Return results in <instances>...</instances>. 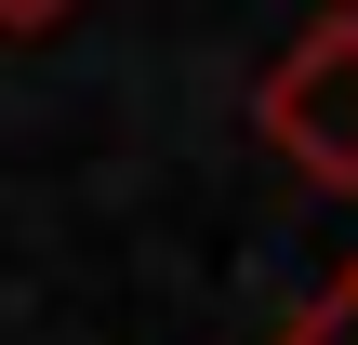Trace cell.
<instances>
[{
	"label": "cell",
	"mask_w": 358,
	"mask_h": 345,
	"mask_svg": "<svg viewBox=\"0 0 358 345\" xmlns=\"http://www.w3.org/2000/svg\"><path fill=\"white\" fill-rule=\"evenodd\" d=\"M279 345H358V266H345V279H332V293H319V306H306Z\"/></svg>",
	"instance_id": "2"
},
{
	"label": "cell",
	"mask_w": 358,
	"mask_h": 345,
	"mask_svg": "<svg viewBox=\"0 0 358 345\" xmlns=\"http://www.w3.org/2000/svg\"><path fill=\"white\" fill-rule=\"evenodd\" d=\"M332 13H358V0H332Z\"/></svg>",
	"instance_id": "4"
},
{
	"label": "cell",
	"mask_w": 358,
	"mask_h": 345,
	"mask_svg": "<svg viewBox=\"0 0 358 345\" xmlns=\"http://www.w3.org/2000/svg\"><path fill=\"white\" fill-rule=\"evenodd\" d=\"M80 0H0V40H40V27H66Z\"/></svg>",
	"instance_id": "3"
},
{
	"label": "cell",
	"mask_w": 358,
	"mask_h": 345,
	"mask_svg": "<svg viewBox=\"0 0 358 345\" xmlns=\"http://www.w3.org/2000/svg\"><path fill=\"white\" fill-rule=\"evenodd\" d=\"M252 133L306 173V186H358V13H319L266 53L252 80Z\"/></svg>",
	"instance_id": "1"
}]
</instances>
